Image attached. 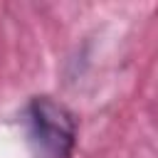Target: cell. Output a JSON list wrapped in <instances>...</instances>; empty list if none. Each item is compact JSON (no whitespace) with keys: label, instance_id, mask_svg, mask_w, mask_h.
<instances>
[{"label":"cell","instance_id":"1","mask_svg":"<svg viewBox=\"0 0 158 158\" xmlns=\"http://www.w3.org/2000/svg\"><path fill=\"white\" fill-rule=\"evenodd\" d=\"M27 143L35 158H69L77 138L74 116L49 96H37L25 111Z\"/></svg>","mask_w":158,"mask_h":158}]
</instances>
